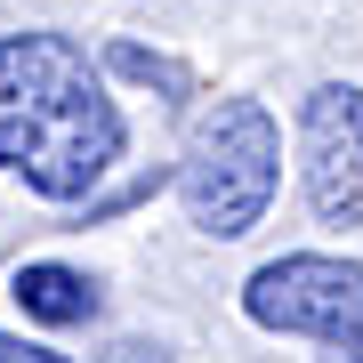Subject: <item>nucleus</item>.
Returning a JSON list of instances; mask_svg holds the SVG:
<instances>
[{
    "label": "nucleus",
    "instance_id": "obj_4",
    "mask_svg": "<svg viewBox=\"0 0 363 363\" xmlns=\"http://www.w3.org/2000/svg\"><path fill=\"white\" fill-rule=\"evenodd\" d=\"M298 186L323 226H363V89L315 81L298 97Z\"/></svg>",
    "mask_w": 363,
    "mask_h": 363
},
{
    "label": "nucleus",
    "instance_id": "obj_5",
    "mask_svg": "<svg viewBox=\"0 0 363 363\" xmlns=\"http://www.w3.org/2000/svg\"><path fill=\"white\" fill-rule=\"evenodd\" d=\"M9 298L33 315V323H49V331L89 323V315H97V283H89L81 267H65V259H33V267H16V274H9Z\"/></svg>",
    "mask_w": 363,
    "mask_h": 363
},
{
    "label": "nucleus",
    "instance_id": "obj_1",
    "mask_svg": "<svg viewBox=\"0 0 363 363\" xmlns=\"http://www.w3.org/2000/svg\"><path fill=\"white\" fill-rule=\"evenodd\" d=\"M130 154L105 73L65 33H9L0 40V169L25 178L40 202H81Z\"/></svg>",
    "mask_w": 363,
    "mask_h": 363
},
{
    "label": "nucleus",
    "instance_id": "obj_7",
    "mask_svg": "<svg viewBox=\"0 0 363 363\" xmlns=\"http://www.w3.org/2000/svg\"><path fill=\"white\" fill-rule=\"evenodd\" d=\"M0 363H73V355L40 347V339H16V331H0Z\"/></svg>",
    "mask_w": 363,
    "mask_h": 363
},
{
    "label": "nucleus",
    "instance_id": "obj_6",
    "mask_svg": "<svg viewBox=\"0 0 363 363\" xmlns=\"http://www.w3.org/2000/svg\"><path fill=\"white\" fill-rule=\"evenodd\" d=\"M105 65H113V73H130V81H154V89H169V97H186V89H194V81H186V65H169V57L138 49V40H113V49H105Z\"/></svg>",
    "mask_w": 363,
    "mask_h": 363
},
{
    "label": "nucleus",
    "instance_id": "obj_9",
    "mask_svg": "<svg viewBox=\"0 0 363 363\" xmlns=\"http://www.w3.org/2000/svg\"><path fill=\"white\" fill-rule=\"evenodd\" d=\"M323 363H363V339H339V347H331Z\"/></svg>",
    "mask_w": 363,
    "mask_h": 363
},
{
    "label": "nucleus",
    "instance_id": "obj_3",
    "mask_svg": "<svg viewBox=\"0 0 363 363\" xmlns=\"http://www.w3.org/2000/svg\"><path fill=\"white\" fill-rule=\"evenodd\" d=\"M242 315L259 331H291V339H363V267L331 259V250H283L242 283Z\"/></svg>",
    "mask_w": 363,
    "mask_h": 363
},
{
    "label": "nucleus",
    "instance_id": "obj_8",
    "mask_svg": "<svg viewBox=\"0 0 363 363\" xmlns=\"http://www.w3.org/2000/svg\"><path fill=\"white\" fill-rule=\"evenodd\" d=\"M105 363H162V347H138V339H130V347H113Z\"/></svg>",
    "mask_w": 363,
    "mask_h": 363
},
{
    "label": "nucleus",
    "instance_id": "obj_2",
    "mask_svg": "<svg viewBox=\"0 0 363 363\" xmlns=\"http://www.w3.org/2000/svg\"><path fill=\"white\" fill-rule=\"evenodd\" d=\"M274 186H283V121L259 97L202 105L194 130H186V154H178V202L194 218V234L242 242L267 218Z\"/></svg>",
    "mask_w": 363,
    "mask_h": 363
}]
</instances>
